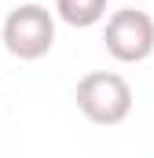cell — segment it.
<instances>
[{
  "instance_id": "6da1fadb",
  "label": "cell",
  "mask_w": 154,
  "mask_h": 158,
  "mask_svg": "<svg viewBox=\"0 0 154 158\" xmlns=\"http://www.w3.org/2000/svg\"><path fill=\"white\" fill-rule=\"evenodd\" d=\"M77 107L95 125H121L132 114V88L121 74L92 70L77 81Z\"/></svg>"
},
{
  "instance_id": "7a4b0ae2",
  "label": "cell",
  "mask_w": 154,
  "mask_h": 158,
  "mask_svg": "<svg viewBox=\"0 0 154 158\" xmlns=\"http://www.w3.org/2000/svg\"><path fill=\"white\" fill-rule=\"evenodd\" d=\"M51 44H55V19H51L48 7L30 0V4H22L15 11H7V19H4V48L15 59L33 63V59L51 52Z\"/></svg>"
},
{
  "instance_id": "3957f363",
  "label": "cell",
  "mask_w": 154,
  "mask_h": 158,
  "mask_svg": "<svg viewBox=\"0 0 154 158\" xmlns=\"http://www.w3.org/2000/svg\"><path fill=\"white\" fill-rule=\"evenodd\" d=\"M103 44L117 63H143L154 52V19L140 7H121L107 19Z\"/></svg>"
},
{
  "instance_id": "277c9868",
  "label": "cell",
  "mask_w": 154,
  "mask_h": 158,
  "mask_svg": "<svg viewBox=\"0 0 154 158\" xmlns=\"http://www.w3.org/2000/svg\"><path fill=\"white\" fill-rule=\"evenodd\" d=\"M55 15L74 30H88L107 15V0H55Z\"/></svg>"
}]
</instances>
